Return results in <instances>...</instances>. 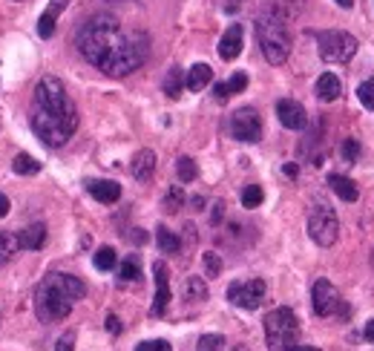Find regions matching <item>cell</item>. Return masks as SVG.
<instances>
[{
    "instance_id": "obj_11",
    "label": "cell",
    "mask_w": 374,
    "mask_h": 351,
    "mask_svg": "<svg viewBox=\"0 0 374 351\" xmlns=\"http://www.w3.org/2000/svg\"><path fill=\"white\" fill-rule=\"evenodd\" d=\"M153 274H156V299H153V317H161L170 306V277H167V265L165 262H156L153 265Z\"/></svg>"
},
{
    "instance_id": "obj_31",
    "label": "cell",
    "mask_w": 374,
    "mask_h": 351,
    "mask_svg": "<svg viewBox=\"0 0 374 351\" xmlns=\"http://www.w3.org/2000/svg\"><path fill=\"white\" fill-rule=\"evenodd\" d=\"M357 98H360V104L366 109H374V78H368V81L360 84V89H357Z\"/></svg>"
},
{
    "instance_id": "obj_32",
    "label": "cell",
    "mask_w": 374,
    "mask_h": 351,
    "mask_svg": "<svg viewBox=\"0 0 374 351\" xmlns=\"http://www.w3.org/2000/svg\"><path fill=\"white\" fill-rule=\"evenodd\" d=\"M202 259H205V270H207V277H219V274H222V257H219V253L207 251Z\"/></svg>"
},
{
    "instance_id": "obj_42",
    "label": "cell",
    "mask_w": 374,
    "mask_h": 351,
    "mask_svg": "<svg viewBox=\"0 0 374 351\" xmlns=\"http://www.w3.org/2000/svg\"><path fill=\"white\" fill-rule=\"evenodd\" d=\"M9 213V199L3 196V193H0V219H3Z\"/></svg>"
},
{
    "instance_id": "obj_35",
    "label": "cell",
    "mask_w": 374,
    "mask_h": 351,
    "mask_svg": "<svg viewBox=\"0 0 374 351\" xmlns=\"http://www.w3.org/2000/svg\"><path fill=\"white\" fill-rule=\"evenodd\" d=\"M248 87V75L245 72H236L231 81H225V89H227V95H236V92H242Z\"/></svg>"
},
{
    "instance_id": "obj_33",
    "label": "cell",
    "mask_w": 374,
    "mask_h": 351,
    "mask_svg": "<svg viewBox=\"0 0 374 351\" xmlns=\"http://www.w3.org/2000/svg\"><path fill=\"white\" fill-rule=\"evenodd\" d=\"M182 202H185V193H182V187H173L170 193L165 196V211H167V213H176L178 207H182Z\"/></svg>"
},
{
    "instance_id": "obj_29",
    "label": "cell",
    "mask_w": 374,
    "mask_h": 351,
    "mask_svg": "<svg viewBox=\"0 0 374 351\" xmlns=\"http://www.w3.org/2000/svg\"><path fill=\"white\" fill-rule=\"evenodd\" d=\"M262 199H265V193L259 184H248L245 190H242V207H259Z\"/></svg>"
},
{
    "instance_id": "obj_37",
    "label": "cell",
    "mask_w": 374,
    "mask_h": 351,
    "mask_svg": "<svg viewBox=\"0 0 374 351\" xmlns=\"http://www.w3.org/2000/svg\"><path fill=\"white\" fill-rule=\"evenodd\" d=\"M72 345H75V334H72V331H67V334H63V337L58 340L55 351H72Z\"/></svg>"
},
{
    "instance_id": "obj_28",
    "label": "cell",
    "mask_w": 374,
    "mask_h": 351,
    "mask_svg": "<svg viewBox=\"0 0 374 351\" xmlns=\"http://www.w3.org/2000/svg\"><path fill=\"white\" fill-rule=\"evenodd\" d=\"M116 251L112 248H98L95 251V257H92V262H95V268L98 270H110V268H116Z\"/></svg>"
},
{
    "instance_id": "obj_5",
    "label": "cell",
    "mask_w": 374,
    "mask_h": 351,
    "mask_svg": "<svg viewBox=\"0 0 374 351\" xmlns=\"http://www.w3.org/2000/svg\"><path fill=\"white\" fill-rule=\"evenodd\" d=\"M300 323L291 308H273L265 317V340L271 351H317L311 345H300Z\"/></svg>"
},
{
    "instance_id": "obj_8",
    "label": "cell",
    "mask_w": 374,
    "mask_h": 351,
    "mask_svg": "<svg viewBox=\"0 0 374 351\" xmlns=\"http://www.w3.org/2000/svg\"><path fill=\"white\" fill-rule=\"evenodd\" d=\"M227 299L236 308L256 311L265 299V279H245V282H231L227 285Z\"/></svg>"
},
{
    "instance_id": "obj_12",
    "label": "cell",
    "mask_w": 374,
    "mask_h": 351,
    "mask_svg": "<svg viewBox=\"0 0 374 351\" xmlns=\"http://www.w3.org/2000/svg\"><path fill=\"white\" fill-rule=\"evenodd\" d=\"M276 116H280V124L288 127V130H305V127H308L305 107H302L300 101L282 98L280 104H276Z\"/></svg>"
},
{
    "instance_id": "obj_10",
    "label": "cell",
    "mask_w": 374,
    "mask_h": 351,
    "mask_svg": "<svg viewBox=\"0 0 374 351\" xmlns=\"http://www.w3.org/2000/svg\"><path fill=\"white\" fill-rule=\"evenodd\" d=\"M311 306H314V314L317 317H334L343 306V297L329 279H317L314 288H311Z\"/></svg>"
},
{
    "instance_id": "obj_30",
    "label": "cell",
    "mask_w": 374,
    "mask_h": 351,
    "mask_svg": "<svg viewBox=\"0 0 374 351\" xmlns=\"http://www.w3.org/2000/svg\"><path fill=\"white\" fill-rule=\"evenodd\" d=\"M196 351H225V337L222 334H205L196 345Z\"/></svg>"
},
{
    "instance_id": "obj_40",
    "label": "cell",
    "mask_w": 374,
    "mask_h": 351,
    "mask_svg": "<svg viewBox=\"0 0 374 351\" xmlns=\"http://www.w3.org/2000/svg\"><path fill=\"white\" fill-rule=\"evenodd\" d=\"M363 337H366L368 343H374V320H368V323H366V328H363Z\"/></svg>"
},
{
    "instance_id": "obj_20",
    "label": "cell",
    "mask_w": 374,
    "mask_h": 351,
    "mask_svg": "<svg viewBox=\"0 0 374 351\" xmlns=\"http://www.w3.org/2000/svg\"><path fill=\"white\" fill-rule=\"evenodd\" d=\"M329 184H331V190H334V193L343 199V202H357V199H360V190H357V184L349 179V176L331 173V176H329Z\"/></svg>"
},
{
    "instance_id": "obj_41",
    "label": "cell",
    "mask_w": 374,
    "mask_h": 351,
    "mask_svg": "<svg viewBox=\"0 0 374 351\" xmlns=\"http://www.w3.org/2000/svg\"><path fill=\"white\" fill-rule=\"evenodd\" d=\"M225 216V204L219 202V204H214V225H219V219Z\"/></svg>"
},
{
    "instance_id": "obj_25",
    "label": "cell",
    "mask_w": 374,
    "mask_h": 351,
    "mask_svg": "<svg viewBox=\"0 0 374 351\" xmlns=\"http://www.w3.org/2000/svg\"><path fill=\"white\" fill-rule=\"evenodd\" d=\"M14 251H21L18 248V236H12V233H3L0 231V268H3L9 259H12V253Z\"/></svg>"
},
{
    "instance_id": "obj_2",
    "label": "cell",
    "mask_w": 374,
    "mask_h": 351,
    "mask_svg": "<svg viewBox=\"0 0 374 351\" xmlns=\"http://www.w3.org/2000/svg\"><path fill=\"white\" fill-rule=\"evenodd\" d=\"M32 127H35L38 138L46 147L67 145L78 127L75 101L67 95L63 84L52 75H46L35 87V98H32Z\"/></svg>"
},
{
    "instance_id": "obj_22",
    "label": "cell",
    "mask_w": 374,
    "mask_h": 351,
    "mask_svg": "<svg viewBox=\"0 0 374 351\" xmlns=\"http://www.w3.org/2000/svg\"><path fill=\"white\" fill-rule=\"evenodd\" d=\"M185 297L193 299V302H205L207 299V285L202 277H187L185 282Z\"/></svg>"
},
{
    "instance_id": "obj_13",
    "label": "cell",
    "mask_w": 374,
    "mask_h": 351,
    "mask_svg": "<svg viewBox=\"0 0 374 351\" xmlns=\"http://www.w3.org/2000/svg\"><path fill=\"white\" fill-rule=\"evenodd\" d=\"M242 41H245L242 23H231V26H227V32L222 35V41H219V58H222V61H233V58H239V52H242Z\"/></svg>"
},
{
    "instance_id": "obj_15",
    "label": "cell",
    "mask_w": 374,
    "mask_h": 351,
    "mask_svg": "<svg viewBox=\"0 0 374 351\" xmlns=\"http://www.w3.org/2000/svg\"><path fill=\"white\" fill-rule=\"evenodd\" d=\"M70 6V0H50V6L43 9V14L38 18V35L41 38H52L55 35V21L58 14Z\"/></svg>"
},
{
    "instance_id": "obj_14",
    "label": "cell",
    "mask_w": 374,
    "mask_h": 351,
    "mask_svg": "<svg viewBox=\"0 0 374 351\" xmlns=\"http://www.w3.org/2000/svg\"><path fill=\"white\" fill-rule=\"evenodd\" d=\"M87 190H90V196L101 204H116L121 199V184L112 179H92V182H87Z\"/></svg>"
},
{
    "instance_id": "obj_24",
    "label": "cell",
    "mask_w": 374,
    "mask_h": 351,
    "mask_svg": "<svg viewBox=\"0 0 374 351\" xmlns=\"http://www.w3.org/2000/svg\"><path fill=\"white\" fill-rule=\"evenodd\" d=\"M176 173H178V179L187 184V182H193V179L199 176V167H196V162H193L190 156H182V158L176 162Z\"/></svg>"
},
{
    "instance_id": "obj_9",
    "label": "cell",
    "mask_w": 374,
    "mask_h": 351,
    "mask_svg": "<svg viewBox=\"0 0 374 351\" xmlns=\"http://www.w3.org/2000/svg\"><path fill=\"white\" fill-rule=\"evenodd\" d=\"M231 136L245 145H256L262 138V118L253 107H242L231 116Z\"/></svg>"
},
{
    "instance_id": "obj_18",
    "label": "cell",
    "mask_w": 374,
    "mask_h": 351,
    "mask_svg": "<svg viewBox=\"0 0 374 351\" xmlns=\"http://www.w3.org/2000/svg\"><path fill=\"white\" fill-rule=\"evenodd\" d=\"M210 81H214V70H210L207 63H193L190 72H187V78H185V87H187L190 92H202Z\"/></svg>"
},
{
    "instance_id": "obj_39",
    "label": "cell",
    "mask_w": 374,
    "mask_h": 351,
    "mask_svg": "<svg viewBox=\"0 0 374 351\" xmlns=\"http://www.w3.org/2000/svg\"><path fill=\"white\" fill-rule=\"evenodd\" d=\"M282 173L288 176V179H297V176H300V167H297V164H285Z\"/></svg>"
},
{
    "instance_id": "obj_6",
    "label": "cell",
    "mask_w": 374,
    "mask_h": 351,
    "mask_svg": "<svg viewBox=\"0 0 374 351\" xmlns=\"http://www.w3.org/2000/svg\"><path fill=\"white\" fill-rule=\"evenodd\" d=\"M308 236L314 239L320 248H331L340 236V222L329 199H317L314 207L308 211Z\"/></svg>"
},
{
    "instance_id": "obj_3",
    "label": "cell",
    "mask_w": 374,
    "mask_h": 351,
    "mask_svg": "<svg viewBox=\"0 0 374 351\" xmlns=\"http://www.w3.org/2000/svg\"><path fill=\"white\" fill-rule=\"evenodd\" d=\"M84 282L72 274H50L38 282L35 288V314L41 323H58L63 320L75 302L84 297Z\"/></svg>"
},
{
    "instance_id": "obj_7",
    "label": "cell",
    "mask_w": 374,
    "mask_h": 351,
    "mask_svg": "<svg viewBox=\"0 0 374 351\" xmlns=\"http://www.w3.org/2000/svg\"><path fill=\"white\" fill-rule=\"evenodd\" d=\"M357 38L349 35V32H340V29H329V32H317V50L320 58L325 63H346L357 55Z\"/></svg>"
},
{
    "instance_id": "obj_27",
    "label": "cell",
    "mask_w": 374,
    "mask_h": 351,
    "mask_svg": "<svg viewBox=\"0 0 374 351\" xmlns=\"http://www.w3.org/2000/svg\"><path fill=\"white\" fill-rule=\"evenodd\" d=\"M340 158H343L346 164H354L357 158H360V141H357V138H343V145H340Z\"/></svg>"
},
{
    "instance_id": "obj_23",
    "label": "cell",
    "mask_w": 374,
    "mask_h": 351,
    "mask_svg": "<svg viewBox=\"0 0 374 351\" xmlns=\"http://www.w3.org/2000/svg\"><path fill=\"white\" fill-rule=\"evenodd\" d=\"M182 87H185V75L178 67H170V72L165 75V92L170 95V98H178L182 95Z\"/></svg>"
},
{
    "instance_id": "obj_21",
    "label": "cell",
    "mask_w": 374,
    "mask_h": 351,
    "mask_svg": "<svg viewBox=\"0 0 374 351\" xmlns=\"http://www.w3.org/2000/svg\"><path fill=\"white\" fill-rule=\"evenodd\" d=\"M156 242H158L161 253H178V251H182V239H178V236H176L170 228H165V225L156 231Z\"/></svg>"
},
{
    "instance_id": "obj_36",
    "label": "cell",
    "mask_w": 374,
    "mask_h": 351,
    "mask_svg": "<svg viewBox=\"0 0 374 351\" xmlns=\"http://www.w3.org/2000/svg\"><path fill=\"white\" fill-rule=\"evenodd\" d=\"M136 351H173V345L167 340H144L136 345Z\"/></svg>"
},
{
    "instance_id": "obj_4",
    "label": "cell",
    "mask_w": 374,
    "mask_h": 351,
    "mask_svg": "<svg viewBox=\"0 0 374 351\" xmlns=\"http://www.w3.org/2000/svg\"><path fill=\"white\" fill-rule=\"evenodd\" d=\"M256 41H259V50H262L265 61L280 67V63L288 61L291 55V35H288V26L285 18L276 9H268L256 18Z\"/></svg>"
},
{
    "instance_id": "obj_38",
    "label": "cell",
    "mask_w": 374,
    "mask_h": 351,
    "mask_svg": "<svg viewBox=\"0 0 374 351\" xmlns=\"http://www.w3.org/2000/svg\"><path fill=\"white\" fill-rule=\"evenodd\" d=\"M107 328H110V334H121V323H118V317H116V314H110V317H107Z\"/></svg>"
},
{
    "instance_id": "obj_44",
    "label": "cell",
    "mask_w": 374,
    "mask_h": 351,
    "mask_svg": "<svg viewBox=\"0 0 374 351\" xmlns=\"http://www.w3.org/2000/svg\"><path fill=\"white\" fill-rule=\"evenodd\" d=\"M337 3L343 6V9H351V3H354V0H337Z\"/></svg>"
},
{
    "instance_id": "obj_34",
    "label": "cell",
    "mask_w": 374,
    "mask_h": 351,
    "mask_svg": "<svg viewBox=\"0 0 374 351\" xmlns=\"http://www.w3.org/2000/svg\"><path fill=\"white\" fill-rule=\"evenodd\" d=\"M118 274H121V279H124V282H136V279L141 277V268H138V262H136V259H127V262L121 265Z\"/></svg>"
},
{
    "instance_id": "obj_16",
    "label": "cell",
    "mask_w": 374,
    "mask_h": 351,
    "mask_svg": "<svg viewBox=\"0 0 374 351\" xmlns=\"http://www.w3.org/2000/svg\"><path fill=\"white\" fill-rule=\"evenodd\" d=\"M314 92H317V98L325 101V104H331L340 98V92H343V84H340V78L334 72H322L317 78V84H314Z\"/></svg>"
},
{
    "instance_id": "obj_45",
    "label": "cell",
    "mask_w": 374,
    "mask_h": 351,
    "mask_svg": "<svg viewBox=\"0 0 374 351\" xmlns=\"http://www.w3.org/2000/svg\"><path fill=\"white\" fill-rule=\"evenodd\" d=\"M371 268H374V253H371Z\"/></svg>"
},
{
    "instance_id": "obj_43",
    "label": "cell",
    "mask_w": 374,
    "mask_h": 351,
    "mask_svg": "<svg viewBox=\"0 0 374 351\" xmlns=\"http://www.w3.org/2000/svg\"><path fill=\"white\" fill-rule=\"evenodd\" d=\"M202 204H205L202 196H193V207H196V211H202Z\"/></svg>"
},
{
    "instance_id": "obj_19",
    "label": "cell",
    "mask_w": 374,
    "mask_h": 351,
    "mask_svg": "<svg viewBox=\"0 0 374 351\" xmlns=\"http://www.w3.org/2000/svg\"><path fill=\"white\" fill-rule=\"evenodd\" d=\"M46 242V225H29V228H23L21 233H18V248L21 251H38L41 245Z\"/></svg>"
},
{
    "instance_id": "obj_1",
    "label": "cell",
    "mask_w": 374,
    "mask_h": 351,
    "mask_svg": "<svg viewBox=\"0 0 374 351\" xmlns=\"http://www.w3.org/2000/svg\"><path fill=\"white\" fill-rule=\"evenodd\" d=\"M78 50L104 75L124 78L147 61L150 38L138 29H124L121 21L112 14H95L81 29Z\"/></svg>"
},
{
    "instance_id": "obj_26",
    "label": "cell",
    "mask_w": 374,
    "mask_h": 351,
    "mask_svg": "<svg viewBox=\"0 0 374 351\" xmlns=\"http://www.w3.org/2000/svg\"><path fill=\"white\" fill-rule=\"evenodd\" d=\"M12 170L18 173V176H32V173H38V170H41V164H38V162H35V158H32V156L21 153V156H14Z\"/></svg>"
},
{
    "instance_id": "obj_17",
    "label": "cell",
    "mask_w": 374,
    "mask_h": 351,
    "mask_svg": "<svg viewBox=\"0 0 374 351\" xmlns=\"http://www.w3.org/2000/svg\"><path fill=\"white\" fill-rule=\"evenodd\" d=\"M153 170H156V153H153V150H138V153L133 156L129 173H133L138 182H147L150 176H153Z\"/></svg>"
}]
</instances>
